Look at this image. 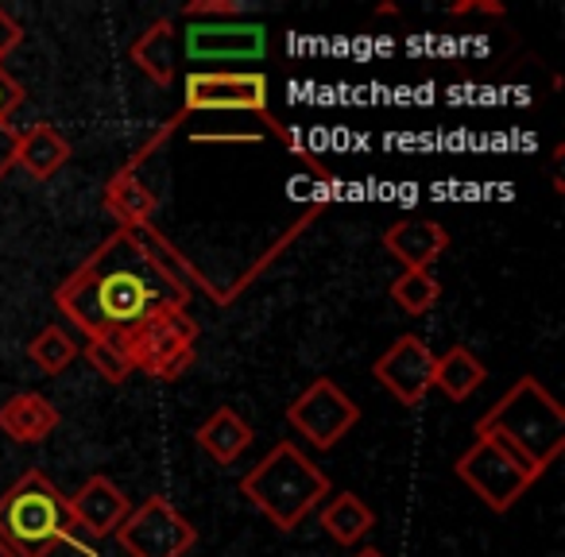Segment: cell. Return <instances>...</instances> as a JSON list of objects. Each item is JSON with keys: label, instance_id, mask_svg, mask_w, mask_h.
Instances as JSON below:
<instances>
[{"label": "cell", "instance_id": "cell-1", "mask_svg": "<svg viewBox=\"0 0 565 557\" xmlns=\"http://www.w3.org/2000/svg\"><path fill=\"white\" fill-rule=\"evenodd\" d=\"M55 307L86 338H102L136 330L156 310H190V294L151 267L128 228H117L55 287Z\"/></svg>", "mask_w": 565, "mask_h": 557}, {"label": "cell", "instance_id": "cell-2", "mask_svg": "<svg viewBox=\"0 0 565 557\" xmlns=\"http://www.w3.org/2000/svg\"><path fill=\"white\" fill-rule=\"evenodd\" d=\"M241 495L275 526L291 534L318 503L333 495V484L295 441H275L241 476Z\"/></svg>", "mask_w": 565, "mask_h": 557}, {"label": "cell", "instance_id": "cell-3", "mask_svg": "<svg viewBox=\"0 0 565 557\" xmlns=\"http://www.w3.org/2000/svg\"><path fill=\"white\" fill-rule=\"evenodd\" d=\"M477 430L500 438L534 476H542L565 449V410L542 379L523 376L480 418Z\"/></svg>", "mask_w": 565, "mask_h": 557}, {"label": "cell", "instance_id": "cell-4", "mask_svg": "<svg viewBox=\"0 0 565 557\" xmlns=\"http://www.w3.org/2000/svg\"><path fill=\"white\" fill-rule=\"evenodd\" d=\"M0 542L12 549V557H51L58 546H74L94 557V549L78 542L66 495L40 469H28L0 495Z\"/></svg>", "mask_w": 565, "mask_h": 557}, {"label": "cell", "instance_id": "cell-5", "mask_svg": "<svg viewBox=\"0 0 565 557\" xmlns=\"http://www.w3.org/2000/svg\"><path fill=\"white\" fill-rule=\"evenodd\" d=\"M198 333L202 330H198L190 310L167 307V310H156V314L136 325V330L120 333V338H125L132 372H143V376H151V379L174 384V379H182L194 368Z\"/></svg>", "mask_w": 565, "mask_h": 557}, {"label": "cell", "instance_id": "cell-6", "mask_svg": "<svg viewBox=\"0 0 565 557\" xmlns=\"http://www.w3.org/2000/svg\"><path fill=\"white\" fill-rule=\"evenodd\" d=\"M454 472L488 511H495V515L515 507L526 495V488L539 480L500 438H492V433H484V430H477L472 446L457 457Z\"/></svg>", "mask_w": 565, "mask_h": 557}, {"label": "cell", "instance_id": "cell-7", "mask_svg": "<svg viewBox=\"0 0 565 557\" xmlns=\"http://www.w3.org/2000/svg\"><path fill=\"white\" fill-rule=\"evenodd\" d=\"M117 542L128 557H186L198 546V531L174 503L148 495L117 526Z\"/></svg>", "mask_w": 565, "mask_h": 557}, {"label": "cell", "instance_id": "cell-8", "mask_svg": "<svg viewBox=\"0 0 565 557\" xmlns=\"http://www.w3.org/2000/svg\"><path fill=\"white\" fill-rule=\"evenodd\" d=\"M186 113H256L282 140H291L267 113V78L259 71H190L182 117Z\"/></svg>", "mask_w": 565, "mask_h": 557}, {"label": "cell", "instance_id": "cell-9", "mask_svg": "<svg viewBox=\"0 0 565 557\" xmlns=\"http://www.w3.org/2000/svg\"><path fill=\"white\" fill-rule=\"evenodd\" d=\"M287 422H291L318 453H326V449H333L341 438H349V433L356 430L361 407H356L330 376H318L315 384H307L295 395V403H287Z\"/></svg>", "mask_w": 565, "mask_h": 557}, {"label": "cell", "instance_id": "cell-10", "mask_svg": "<svg viewBox=\"0 0 565 557\" xmlns=\"http://www.w3.org/2000/svg\"><path fill=\"white\" fill-rule=\"evenodd\" d=\"M182 47L190 63H264L267 28L244 20H190Z\"/></svg>", "mask_w": 565, "mask_h": 557}, {"label": "cell", "instance_id": "cell-11", "mask_svg": "<svg viewBox=\"0 0 565 557\" xmlns=\"http://www.w3.org/2000/svg\"><path fill=\"white\" fill-rule=\"evenodd\" d=\"M434 361H438V356L430 353V345H426L418 333H403V338H395L392 345L376 356L372 376H376V384L384 387V392L395 395V403H403V407H418V403L434 392L430 387L434 384Z\"/></svg>", "mask_w": 565, "mask_h": 557}, {"label": "cell", "instance_id": "cell-12", "mask_svg": "<svg viewBox=\"0 0 565 557\" xmlns=\"http://www.w3.org/2000/svg\"><path fill=\"white\" fill-rule=\"evenodd\" d=\"M66 507H71L74 531H82L94 542H102V538H109V534H117V526L128 518L132 503H128V495L120 492L109 476L97 472V476H89L86 484L66 500Z\"/></svg>", "mask_w": 565, "mask_h": 557}, {"label": "cell", "instance_id": "cell-13", "mask_svg": "<svg viewBox=\"0 0 565 557\" xmlns=\"http://www.w3.org/2000/svg\"><path fill=\"white\" fill-rule=\"evenodd\" d=\"M384 248L392 259H399L403 271H430L434 259L449 248V233L441 221L403 217L384 228Z\"/></svg>", "mask_w": 565, "mask_h": 557}, {"label": "cell", "instance_id": "cell-14", "mask_svg": "<svg viewBox=\"0 0 565 557\" xmlns=\"http://www.w3.org/2000/svg\"><path fill=\"white\" fill-rule=\"evenodd\" d=\"M58 407L40 392H20L9 403H0V433L17 446H40L58 430Z\"/></svg>", "mask_w": 565, "mask_h": 557}, {"label": "cell", "instance_id": "cell-15", "mask_svg": "<svg viewBox=\"0 0 565 557\" xmlns=\"http://www.w3.org/2000/svg\"><path fill=\"white\" fill-rule=\"evenodd\" d=\"M74 148L55 125H32L17 132V151H12V167L32 174L35 182H47L71 163Z\"/></svg>", "mask_w": 565, "mask_h": 557}, {"label": "cell", "instance_id": "cell-16", "mask_svg": "<svg viewBox=\"0 0 565 557\" xmlns=\"http://www.w3.org/2000/svg\"><path fill=\"white\" fill-rule=\"evenodd\" d=\"M252 438H256V433H252V426L244 422L241 410H233V407H217L194 430L198 449H202L213 464H225V469L233 461H241V453L252 446Z\"/></svg>", "mask_w": 565, "mask_h": 557}, {"label": "cell", "instance_id": "cell-17", "mask_svg": "<svg viewBox=\"0 0 565 557\" xmlns=\"http://www.w3.org/2000/svg\"><path fill=\"white\" fill-rule=\"evenodd\" d=\"M102 205L113 213V217H117L120 228L151 225V217H156V210H159L156 194H151V190L143 186L140 179H136V171H125V167H120V171L113 174L109 182H105Z\"/></svg>", "mask_w": 565, "mask_h": 557}, {"label": "cell", "instance_id": "cell-18", "mask_svg": "<svg viewBox=\"0 0 565 557\" xmlns=\"http://www.w3.org/2000/svg\"><path fill=\"white\" fill-rule=\"evenodd\" d=\"M488 384V368L480 356H472V349L454 345L434 361V384L449 403H465L472 399V392Z\"/></svg>", "mask_w": 565, "mask_h": 557}, {"label": "cell", "instance_id": "cell-19", "mask_svg": "<svg viewBox=\"0 0 565 557\" xmlns=\"http://www.w3.org/2000/svg\"><path fill=\"white\" fill-rule=\"evenodd\" d=\"M128 63L140 66L156 86H171L174 82V24L171 20H156L148 24L132 43H128Z\"/></svg>", "mask_w": 565, "mask_h": 557}, {"label": "cell", "instance_id": "cell-20", "mask_svg": "<svg viewBox=\"0 0 565 557\" xmlns=\"http://www.w3.org/2000/svg\"><path fill=\"white\" fill-rule=\"evenodd\" d=\"M318 523H322V531L330 534L338 546H356V542H364L372 534V526H376V515H372V507L361 500L356 492H338L326 500V507L318 511Z\"/></svg>", "mask_w": 565, "mask_h": 557}, {"label": "cell", "instance_id": "cell-21", "mask_svg": "<svg viewBox=\"0 0 565 557\" xmlns=\"http://www.w3.org/2000/svg\"><path fill=\"white\" fill-rule=\"evenodd\" d=\"M132 233V240L140 244V251L151 259V267H156L159 275H167L174 287H179L182 294H190L194 299V287L202 283V275L194 271V267L186 264V259L179 256V248H174L171 240H167L163 233H159L156 225H140V228H128Z\"/></svg>", "mask_w": 565, "mask_h": 557}, {"label": "cell", "instance_id": "cell-22", "mask_svg": "<svg viewBox=\"0 0 565 557\" xmlns=\"http://www.w3.org/2000/svg\"><path fill=\"white\" fill-rule=\"evenodd\" d=\"M82 349L71 341V333L63 325H43L32 341H28V361L43 372V376H63L74 361H78Z\"/></svg>", "mask_w": 565, "mask_h": 557}, {"label": "cell", "instance_id": "cell-23", "mask_svg": "<svg viewBox=\"0 0 565 557\" xmlns=\"http://www.w3.org/2000/svg\"><path fill=\"white\" fill-rule=\"evenodd\" d=\"M82 356L89 361V368L105 379V384H125L132 376V361H128V349L120 333H102V338H89Z\"/></svg>", "mask_w": 565, "mask_h": 557}, {"label": "cell", "instance_id": "cell-24", "mask_svg": "<svg viewBox=\"0 0 565 557\" xmlns=\"http://www.w3.org/2000/svg\"><path fill=\"white\" fill-rule=\"evenodd\" d=\"M438 299H441V283L434 279V271H403L392 283V302L411 318L430 314L438 307Z\"/></svg>", "mask_w": 565, "mask_h": 557}, {"label": "cell", "instance_id": "cell-25", "mask_svg": "<svg viewBox=\"0 0 565 557\" xmlns=\"http://www.w3.org/2000/svg\"><path fill=\"white\" fill-rule=\"evenodd\" d=\"M241 12V0H190V4H182V20H236Z\"/></svg>", "mask_w": 565, "mask_h": 557}, {"label": "cell", "instance_id": "cell-26", "mask_svg": "<svg viewBox=\"0 0 565 557\" xmlns=\"http://www.w3.org/2000/svg\"><path fill=\"white\" fill-rule=\"evenodd\" d=\"M24 97H28L24 86H20V82L0 66V125H12V113L24 105Z\"/></svg>", "mask_w": 565, "mask_h": 557}, {"label": "cell", "instance_id": "cell-27", "mask_svg": "<svg viewBox=\"0 0 565 557\" xmlns=\"http://www.w3.org/2000/svg\"><path fill=\"white\" fill-rule=\"evenodd\" d=\"M20 43H24V28H20V20L0 9V63H4Z\"/></svg>", "mask_w": 565, "mask_h": 557}, {"label": "cell", "instance_id": "cell-28", "mask_svg": "<svg viewBox=\"0 0 565 557\" xmlns=\"http://www.w3.org/2000/svg\"><path fill=\"white\" fill-rule=\"evenodd\" d=\"M454 17H477V12H484V17H503V4L500 0H457Z\"/></svg>", "mask_w": 565, "mask_h": 557}, {"label": "cell", "instance_id": "cell-29", "mask_svg": "<svg viewBox=\"0 0 565 557\" xmlns=\"http://www.w3.org/2000/svg\"><path fill=\"white\" fill-rule=\"evenodd\" d=\"M17 125H0V182L12 171V151H17Z\"/></svg>", "mask_w": 565, "mask_h": 557}, {"label": "cell", "instance_id": "cell-30", "mask_svg": "<svg viewBox=\"0 0 565 557\" xmlns=\"http://www.w3.org/2000/svg\"><path fill=\"white\" fill-rule=\"evenodd\" d=\"M353 557H387L384 549H376V546H364V549H356Z\"/></svg>", "mask_w": 565, "mask_h": 557}, {"label": "cell", "instance_id": "cell-31", "mask_svg": "<svg viewBox=\"0 0 565 557\" xmlns=\"http://www.w3.org/2000/svg\"><path fill=\"white\" fill-rule=\"evenodd\" d=\"M0 557H12V549H9V546H4V542H0Z\"/></svg>", "mask_w": 565, "mask_h": 557}]
</instances>
